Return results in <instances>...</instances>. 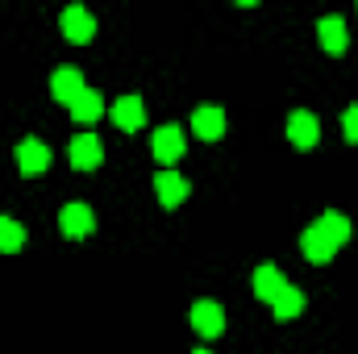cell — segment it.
Listing matches in <instances>:
<instances>
[{
    "instance_id": "obj_1",
    "label": "cell",
    "mask_w": 358,
    "mask_h": 354,
    "mask_svg": "<svg viewBox=\"0 0 358 354\" xmlns=\"http://www.w3.org/2000/svg\"><path fill=\"white\" fill-rule=\"evenodd\" d=\"M300 250H304L308 263H329V259L338 255V242H334V234H329L321 221H313V225L300 234Z\"/></svg>"
},
{
    "instance_id": "obj_2",
    "label": "cell",
    "mask_w": 358,
    "mask_h": 354,
    "mask_svg": "<svg viewBox=\"0 0 358 354\" xmlns=\"http://www.w3.org/2000/svg\"><path fill=\"white\" fill-rule=\"evenodd\" d=\"M192 330H196L200 338L225 334V309H221L217 300H196V304H192Z\"/></svg>"
},
{
    "instance_id": "obj_3",
    "label": "cell",
    "mask_w": 358,
    "mask_h": 354,
    "mask_svg": "<svg viewBox=\"0 0 358 354\" xmlns=\"http://www.w3.org/2000/svg\"><path fill=\"white\" fill-rule=\"evenodd\" d=\"M287 138H292V146H300V150H313L317 142H321V121L313 117V113H292L287 117Z\"/></svg>"
},
{
    "instance_id": "obj_4",
    "label": "cell",
    "mask_w": 358,
    "mask_h": 354,
    "mask_svg": "<svg viewBox=\"0 0 358 354\" xmlns=\"http://www.w3.org/2000/svg\"><path fill=\"white\" fill-rule=\"evenodd\" d=\"M17 167H21V176H42V171L50 167V146L38 142V138H21V146H17Z\"/></svg>"
},
{
    "instance_id": "obj_5",
    "label": "cell",
    "mask_w": 358,
    "mask_h": 354,
    "mask_svg": "<svg viewBox=\"0 0 358 354\" xmlns=\"http://www.w3.org/2000/svg\"><path fill=\"white\" fill-rule=\"evenodd\" d=\"M84 88H88V84H84L80 67H59V71L50 76V96H55L59 104H67V108L80 100V92H84Z\"/></svg>"
},
{
    "instance_id": "obj_6",
    "label": "cell",
    "mask_w": 358,
    "mask_h": 354,
    "mask_svg": "<svg viewBox=\"0 0 358 354\" xmlns=\"http://www.w3.org/2000/svg\"><path fill=\"white\" fill-rule=\"evenodd\" d=\"M183 146H187V138H183L179 125H159L155 138H150V150H155L159 163H176L179 155H183Z\"/></svg>"
},
{
    "instance_id": "obj_7",
    "label": "cell",
    "mask_w": 358,
    "mask_h": 354,
    "mask_svg": "<svg viewBox=\"0 0 358 354\" xmlns=\"http://www.w3.org/2000/svg\"><path fill=\"white\" fill-rule=\"evenodd\" d=\"M187 192H192V183L179 176V171H159L155 176V196H159L163 208H179L187 200Z\"/></svg>"
},
{
    "instance_id": "obj_8",
    "label": "cell",
    "mask_w": 358,
    "mask_h": 354,
    "mask_svg": "<svg viewBox=\"0 0 358 354\" xmlns=\"http://www.w3.org/2000/svg\"><path fill=\"white\" fill-rule=\"evenodd\" d=\"M71 167L76 171H96L100 167V159H104V146H100V138L96 134H80L76 142H71Z\"/></svg>"
},
{
    "instance_id": "obj_9",
    "label": "cell",
    "mask_w": 358,
    "mask_h": 354,
    "mask_svg": "<svg viewBox=\"0 0 358 354\" xmlns=\"http://www.w3.org/2000/svg\"><path fill=\"white\" fill-rule=\"evenodd\" d=\"M192 134H196V138H204V142H217V138H225V113H221L217 104H204V108H196V113H192Z\"/></svg>"
},
{
    "instance_id": "obj_10",
    "label": "cell",
    "mask_w": 358,
    "mask_h": 354,
    "mask_svg": "<svg viewBox=\"0 0 358 354\" xmlns=\"http://www.w3.org/2000/svg\"><path fill=\"white\" fill-rule=\"evenodd\" d=\"M59 225H63V234L67 238H88L92 229H96V213H92L88 204H67L63 213H59Z\"/></svg>"
},
{
    "instance_id": "obj_11",
    "label": "cell",
    "mask_w": 358,
    "mask_h": 354,
    "mask_svg": "<svg viewBox=\"0 0 358 354\" xmlns=\"http://www.w3.org/2000/svg\"><path fill=\"white\" fill-rule=\"evenodd\" d=\"M63 34L71 38V42H92L96 38V17H92L88 8H80V4H71V8H63Z\"/></svg>"
},
{
    "instance_id": "obj_12",
    "label": "cell",
    "mask_w": 358,
    "mask_h": 354,
    "mask_svg": "<svg viewBox=\"0 0 358 354\" xmlns=\"http://www.w3.org/2000/svg\"><path fill=\"white\" fill-rule=\"evenodd\" d=\"M142 121H146V104H142L138 96H121V100H113V125H117V129L134 134V129H142Z\"/></svg>"
},
{
    "instance_id": "obj_13",
    "label": "cell",
    "mask_w": 358,
    "mask_h": 354,
    "mask_svg": "<svg viewBox=\"0 0 358 354\" xmlns=\"http://www.w3.org/2000/svg\"><path fill=\"white\" fill-rule=\"evenodd\" d=\"M317 38H321V46H325L329 55H342V50H346V42H350L346 21H342V17H334V13L317 21Z\"/></svg>"
},
{
    "instance_id": "obj_14",
    "label": "cell",
    "mask_w": 358,
    "mask_h": 354,
    "mask_svg": "<svg viewBox=\"0 0 358 354\" xmlns=\"http://www.w3.org/2000/svg\"><path fill=\"white\" fill-rule=\"evenodd\" d=\"M283 288H287V275H283L275 263H263L259 271H255V296H259V300H267L271 304Z\"/></svg>"
},
{
    "instance_id": "obj_15",
    "label": "cell",
    "mask_w": 358,
    "mask_h": 354,
    "mask_svg": "<svg viewBox=\"0 0 358 354\" xmlns=\"http://www.w3.org/2000/svg\"><path fill=\"white\" fill-rule=\"evenodd\" d=\"M71 117H76V121H84V125L100 121V117H104V96H100L96 88H84V92H80V100L71 104Z\"/></svg>"
},
{
    "instance_id": "obj_16",
    "label": "cell",
    "mask_w": 358,
    "mask_h": 354,
    "mask_svg": "<svg viewBox=\"0 0 358 354\" xmlns=\"http://www.w3.org/2000/svg\"><path fill=\"white\" fill-rule=\"evenodd\" d=\"M271 309H275V317H279V321H287V317H300V313H304V292H300L296 283H287V288H283V292L271 300Z\"/></svg>"
},
{
    "instance_id": "obj_17",
    "label": "cell",
    "mask_w": 358,
    "mask_h": 354,
    "mask_svg": "<svg viewBox=\"0 0 358 354\" xmlns=\"http://www.w3.org/2000/svg\"><path fill=\"white\" fill-rule=\"evenodd\" d=\"M21 246H25V225L13 221V217H0V250L13 255V250H21Z\"/></svg>"
},
{
    "instance_id": "obj_18",
    "label": "cell",
    "mask_w": 358,
    "mask_h": 354,
    "mask_svg": "<svg viewBox=\"0 0 358 354\" xmlns=\"http://www.w3.org/2000/svg\"><path fill=\"white\" fill-rule=\"evenodd\" d=\"M321 225L334 234V242H338V246H346V242H350V221H346L342 213H334V208H329V213H321Z\"/></svg>"
},
{
    "instance_id": "obj_19",
    "label": "cell",
    "mask_w": 358,
    "mask_h": 354,
    "mask_svg": "<svg viewBox=\"0 0 358 354\" xmlns=\"http://www.w3.org/2000/svg\"><path fill=\"white\" fill-rule=\"evenodd\" d=\"M342 134H346V142H358V104L342 113Z\"/></svg>"
},
{
    "instance_id": "obj_20",
    "label": "cell",
    "mask_w": 358,
    "mask_h": 354,
    "mask_svg": "<svg viewBox=\"0 0 358 354\" xmlns=\"http://www.w3.org/2000/svg\"><path fill=\"white\" fill-rule=\"evenodd\" d=\"M192 354H208V351H192Z\"/></svg>"
}]
</instances>
